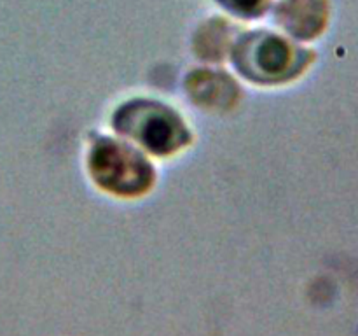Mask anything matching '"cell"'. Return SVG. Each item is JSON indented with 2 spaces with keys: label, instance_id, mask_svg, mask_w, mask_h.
<instances>
[{
  "label": "cell",
  "instance_id": "7a4b0ae2",
  "mask_svg": "<svg viewBox=\"0 0 358 336\" xmlns=\"http://www.w3.org/2000/svg\"><path fill=\"white\" fill-rule=\"evenodd\" d=\"M177 122L171 121L168 114H150L140 126L142 140L156 150H166L177 140Z\"/></svg>",
  "mask_w": 358,
  "mask_h": 336
},
{
  "label": "cell",
  "instance_id": "6da1fadb",
  "mask_svg": "<svg viewBox=\"0 0 358 336\" xmlns=\"http://www.w3.org/2000/svg\"><path fill=\"white\" fill-rule=\"evenodd\" d=\"M98 164L96 168L103 174H107V181L110 184H121V188H126L128 184L135 186L142 181L143 168L140 167L138 161L131 154L121 153L115 147L108 146L101 153H98Z\"/></svg>",
  "mask_w": 358,
  "mask_h": 336
}]
</instances>
